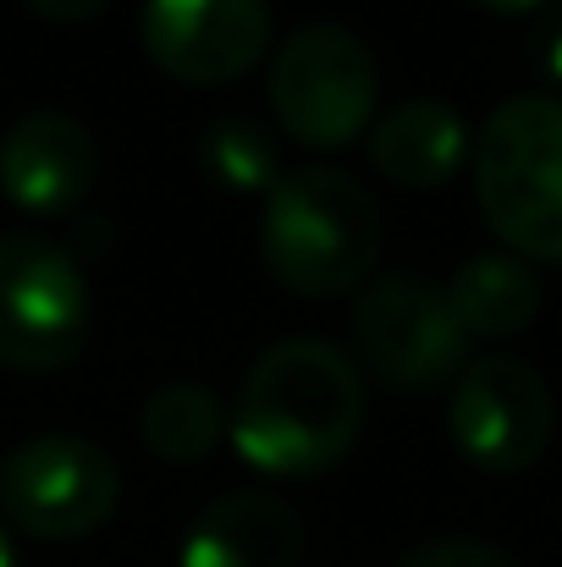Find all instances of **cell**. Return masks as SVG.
Instances as JSON below:
<instances>
[{
    "label": "cell",
    "mask_w": 562,
    "mask_h": 567,
    "mask_svg": "<svg viewBox=\"0 0 562 567\" xmlns=\"http://www.w3.org/2000/svg\"><path fill=\"white\" fill-rule=\"evenodd\" d=\"M259 254L287 292L343 298L380 259V204L359 177L337 166L293 172L265 193Z\"/></svg>",
    "instance_id": "obj_2"
},
{
    "label": "cell",
    "mask_w": 562,
    "mask_h": 567,
    "mask_svg": "<svg viewBox=\"0 0 562 567\" xmlns=\"http://www.w3.org/2000/svg\"><path fill=\"white\" fill-rule=\"evenodd\" d=\"M44 22H94L111 0H28Z\"/></svg>",
    "instance_id": "obj_18"
},
{
    "label": "cell",
    "mask_w": 562,
    "mask_h": 567,
    "mask_svg": "<svg viewBox=\"0 0 562 567\" xmlns=\"http://www.w3.org/2000/svg\"><path fill=\"white\" fill-rule=\"evenodd\" d=\"M354 337L359 353L386 385L402 391H430L447 375L469 370V337L447 303L441 287L419 276H380L359 292L354 309Z\"/></svg>",
    "instance_id": "obj_8"
},
{
    "label": "cell",
    "mask_w": 562,
    "mask_h": 567,
    "mask_svg": "<svg viewBox=\"0 0 562 567\" xmlns=\"http://www.w3.org/2000/svg\"><path fill=\"white\" fill-rule=\"evenodd\" d=\"M530 55H535V72H541L546 83H562V6L535 22V33H530Z\"/></svg>",
    "instance_id": "obj_17"
},
{
    "label": "cell",
    "mask_w": 562,
    "mask_h": 567,
    "mask_svg": "<svg viewBox=\"0 0 562 567\" xmlns=\"http://www.w3.org/2000/svg\"><path fill=\"white\" fill-rule=\"evenodd\" d=\"M447 303L469 342H502L541 315V281L519 254H474L452 270Z\"/></svg>",
    "instance_id": "obj_13"
},
{
    "label": "cell",
    "mask_w": 562,
    "mask_h": 567,
    "mask_svg": "<svg viewBox=\"0 0 562 567\" xmlns=\"http://www.w3.org/2000/svg\"><path fill=\"white\" fill-rule=\"evenodd\" d=\"M474 193L513 254L562 265V100L524 94L491 111L474 144Z\"/></svg>",
    "instance_id": "obj_3"
},
{
    "label": "cell",
    "mask_w": 562,
    "mask_h": 567,
    "mask_svg": "<svg viewBox=\"0 0 562 567\" xmlns=\"http://www.w3.org/2000/svg\"><path fill=\"white\" fill-rule=\"evenodd\" d=\"M469 155V127L447 100H408L375 122L370 161L397 188H441Z\"/></svg>",
    "instance_id": "obj_12"
},
{
    "label": "cell",
    "mask_w": 562,
    "mask_h": 567,
    "mask_svg": "<svg viewBox=\"0 0 562 567\" xmlns=\"http://www.w3.org/2000/svg\"><path fill=\"white\" fill-rule=\"evenodd\" d=\"M0 567H17V546H11V535L0 529Z\"/></svg>",
    "instance_id": "obj_20"
},
{
    "label": "cell",
    "mask_w": 562,
    "mask_h": 567,
    "mask_svg": "<svg viewBox=\"0 0 562 567\" xmlns=\"http://www.w3.org/2000/svg\"><path fill=\"white\" fill-rule=\"evenodd\" d=\"M100 155L83 122L61 111H28L0 133V193L28 215H67L94 188Z\"/></svg>",
    "instance_id": "obj_10"
},
{
    "label": "cell",
    "mask_w": 562,
    "mask_h": 567,
    "mask_svg": "<svg viewBox=\"0 0 562 567\" xmlns=\"http://www.w3.org/2000/svg\"><path fill=\"white\" fill-rule=\"evenodd\" d=\"M177 567H304V518L282 496L232 491L187 524Z\"/></svg>",
    "instance_id": "obj_11"
},
{
    "label": "cell",
    "mask_w": 562,
    "mask_h": 567,
    "mask_svg": "<svg viewBox=\"0 0 562 567\" xmlns=\"http://www.w3.org/2000/svg\"><path fill=\"white\" fill-rule=\"evenodd\" d=\"M480 11H497V17H519V11H541L546 0H474Z\"/></svg>",
    "instance_id": "obj_19"
},
{
    "label": "cell",
    "mask_w": 562,
    "mask_h": 567,
    "mask_svg": "<svg viewBox=\"0 0 562 567\" xmlns=\"http://www.w3.org/2000/svg\"><path fill=\"white\" fill-rule=\"evenodd\" d=\"M558 430V402L552 385L513 353L474 359L447 402V435L452 446L486 468V474H519L541 463Z\"/></svg>",
    "instance_id": "obj_7"
},
{
    "label": "cell",
    "mask_w": 562,
    "mask_h": 567,
    "mask_svg": "<svg viewBox=\"0 0 562 567\" xmlns=\"http://www.w3.org/2000/svg\"><path fill=\"white\" fill-rule=\"evenodd\" d=\"M391 567H519L502 546H491V540H463V535H452V540H425V546H413V551H402Z\"/></svg>",
    "instance_id": "obj_16"
},
{
    "label": "cell",
    "mask_w": 562,
    "mask_h": 567,
    "mask_svg": "<svg viewBox=\"0 0 562 567\" xmlns=\"http://www.w3.org/2000/svg\"><path fill=\"white\" fill-rule=\"evenodd\" d=\"M122 496V474L105 446L83 435H33L0 463V513L33 540L94 535Z\"/></svg>",
    "instance_id": "obj_6"
},
{
    "label": "cell",
    "mask_w": 562,
    "mask_h": 567,
    "mask_svg": "<svg viewBox=\"0 0 562 567\" xmlns=\"http://www.w3.org/2000/svg\"><path fill=\"white\" fill-rule=\"evenodd\" d=\"M139 39L177 83H232L270 44V0H144Z\"/></svg>",
    "instance_id": "obj_9"
},
{
    "label": "cell",
    "mask_w": 562,
    "mask_h": 567,
    "mask_svg": "<svg viewBox=\"0 0 562 567\" xmlns=\"http://www.w3.org/2000/svg\"><path fill=\"white\" fill-rule=\"evenodd\" d=\"M204 172L221 183L226 193H270L282 183V161H276V138L248 122V116H226L204 133L198 144Z\"/></svg>",
    "instance_id": "obj_15"
},
{
    "label": "cell",
    "mask_w": 562,
    "mask_h": 567,
    "mask_svg": "<svg viewBox=\"0 0 562 567\" xmlns=\"http://www.w3.org/2000/svg\"><path fill=\"white\" fill-rule=\"evenodd\" d=\"M365 424V385L343 348L320 337H287L254 359L226 435L237 457L270 480H309L337 468Z\"/></svg>",
    "instance_id": "obj_1"
},
{
    "label": "cell",
    "mask_w": 562,
    "mask_h": 567,
    "mask_svg": "<svg viewBox=\"0 0 562 567\" xmlns=\"http://www.w3.org/2000/svg\"><path fill=\"white\" fill-rule=\"evenodd\" d=\"M139 435L144 446L161 457V463H198L215 452V441L226 435V408L215 391L177 380V385H161L144 413H139Z\"/></svg>",
    "instance_id": "obj_14"
},
{
    "label": "cell",
    "mask_w": 562,
    "mask_h": 567,
    "mask_svg": "<svg viewBox=\"0 0 562 567\" xmlns=\"http://www.w3.org/2000/svg\"><path fill=\"white\" fill-rule=\"evenodd\" d=\"M380 72L370 44L348 28H298L270 61V111L309 150L354 144L375 116Z\"/></svg>",
    "instance_id": "obj_4"
},
{
    "label": "cell",
    "mask_w": 562,
    "mask_h": 567,
    "mask_svg": "<svg viewBox=\"0 0 562 567\" xmlns=\"http://www.w3.org/2000/svg\"><path fill=\"white\" fill-rule=\"evenodd\" d=\"M89 281L78 259L44 237H0V364L6 370H61L89 342Z\"/></svg>",
    "instance_id": "obj_5"
}]
</instances>
